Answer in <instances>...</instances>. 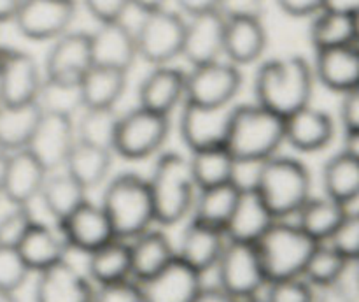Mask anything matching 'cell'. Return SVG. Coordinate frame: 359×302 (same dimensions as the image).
I'll return each mask as SVG.
<instances>
[{"instance_id":"39","label":"cell","mask_w":359,"mask_h":302,"mask_svg":"<svg viewBox=\"0 0 359 302\" xmlns=\"http://www.w3.org/2000/svg\"><path fill=\"white\" fill-rule=\"evenodd\" d=\"M188 160L193 172V179H195L198 190L231 183L235 157L226 146H214L191 151V157Z\"/></svg>"},{"instance_id":"13","label":"cell","mask_w":359,"mask_h":302,"mask_svg":"<svg viewBox=\"0 0 359 302\" xmlns=\"http://www.w3.org/2000/svg\"><path fill=\"white\" fill-rule=\"evenodd\" d=\"M42 81L41 67L30 53L4 46L0 55V104L35 102Z\"/></svg>"},{"instance_id":"34","label":"cell","mask_w":359,"mask_h":302,"mask_svg":"<svg viewBox=\"0 0 359 302\" xmlns=\"http://www.w3.org/2000/svg\"><path fill=\"white\" fill-rule=\"evenodd\" d=\"M128 72L91 65L81 79L83 107H116L126 91Z\"/></svg>"},{"instance_id":"25","label":"cell","mask_w":359,"mask_h":302,"mask_svg":"<svg viewBox=\"0 0 359 302\" xmlns=\"http://www.w3.org/2000/svg\"><path fill=\"white\" fill-rule=\"evenodd\" d=\"M273 221L276 218L272 216L259 193L256 190H244L238 195L237 206L224 227V235L228 241L256 244Z\"/></svg>"},{"instance_id":"42","label":"cell","mask_w":359,"mask_h":302,"mask_svg":"<svg viewBox=\"0 0 359 302\" xmlns=\"http://www.w3.org/2000/svg\"><path fill=\"white\" fill-rule=\"evenodd\" d=\"M37 102L44 112H56L74 118V114L83 109L81 83H65L44 77Z\"/></svg>"},{"instance_id":"9","label":"cell","mask_w":359,"mask_h":302,"mask_svg":"<svg viewBox=\"0 0 359 302\" xmlns=\"http://www.w3.org/2000/svg\"><path fill=\"white\" fill-rule=\"evenodd\" d=\"M214 269L217 270V287L238 301L258 297L269 284L256 244L249 242L226 241Z\"/></svg>"},{"instance_id":"54","label":"cell","mask_w":359,"mask_h":302,"mask_svg":"<svg viewBox=\"0 0 359 302\" xmlns=\"http://www.w3.org/2000/svg\"><path fill=\"white\" fill-rule=\"evenodd\" d=\"M193 302H241L221 287H202Z\"/></svg>"},{"instance_id":"6","label":"cell","mask_w":359,"mask_h":302,"mask_svg":"<svg viewBox=\"0 0 359 302\" xmlns=\"http://www.w3.org/2000/svg\"><path fill=\"white\" fill-rule=\"evenodd\" d=\"M318 242L297 223L276 220L256 242L266 281L287 280L304 274L309 256Z\"/></svg>"},{"instance_id":"52","label":"cell","mask_w":359,"mask_h":302,"mask_svg":"<svg viewBox=\"0 0 359 302\" xmlns=\"http://www.w3.org/2000/svg\"><path fill=\"white\" fill-rule=\"evenodd\" d=\"M314 302H356V297L342 281H337L333 284L316 288Z\"/></svg>"},{"instance_id":"30","label":"cell","mask_w":359,"mask_h":302,"mask_svg":"<svg viewBox=\"0 0 359 302\" xmlns=\"http://www.w3.org/2000/svg\"><path fill=\"white\" fill-rule=\"evenodd\" d=\"M39 102L7 105L0 104V150L7 153L25 150L41 122Z\"/></svg>"},{"instance_id":"17","label":"cell","mask_w":359,"mask_h":302,"mask_svg":"<svg viewBox=\"0 0 359 302\" xmlns=\"http://www.w3.org/2000/svg\"><path fill=\"white\" fill-rule=\"evenodd\" d=\"M69 249L91 253L116 237L112 225L100 204L86 200L63 221L56 223Z\"/></svg>"},{"instance_id":"56","label":"cell","mask_w":359,"mask_h":302,"mask_svg":"<svg viewBox=\"0 0 359 302\" xmlns=\"http://www.w3.org/2000/svg\"><path fill=\"white\" fill-rule=\"evenodd\" d=\"M326 9L340 11V13L356 14L359 11V0H326Z\"/></svg>"},{"instance_id":"63","label":"cell","mask_w":359,"mask_h":302,"mask_svg":"<svg viewBox=\"0 0 359 302\" xmlns=\"http://www.w3.org/2000/svg\"><path fill=\"white\" fill-rule=\"evenodd\" d=\"M241 302H265V301L259 297H251V298H244V301H241Z\"/></svg>"},{"instance_id":"2","label":"cell","mask_w":359,"mask_h":302,"mask_svg":"<svg viewBox=\"0 0 359 302\" xmlns=\"http://www.w3.org/2000/svg\"><path fill=\"white\" fill-rule=\"evenodd\" d=\"M100 206L118 239L132 241L156 223L149 183L135 172H121L109 179Z\"/></svg>"},{"instance_id":"35","label":"cell","mask_w":359,"mask_h":302,"mask_svg":"<svg viewBox=\"0 0 359 302\" xmlns=\"http://www.w3.org/2000/svg\"><path fill=\"white\" fill-rule=\"evenodd\" d=\"M112 167V151L76 140L63 169L86 190L104 185Z\"/></svg>"},{"instance_id":"36","label":"cell","mask_w":359,"mask_h":302,"mask_svg":"<svg viewBox=\"0 0 359 302\" xmlns=\"http://www.w3.org/2000/svg\"><path fill=\"white\" fill-rule=\"evenodd\" d=\"M238 195H241V190L233 183L200 188L193 204L191 220L224 232V227L237 206Z\"/></svg>"},{"instance_id":"10","label":"cell","mask_w":359,"mask_h":302,"mask_svg":"<svg viewBox=\"0 0 359 302\" xmlns=\"http://www.w3.org/2000/svg\"><path fill=\"white\" fill-rule=\"evenodd\" d=\"M242 72L226 58L193 67L186 72L184 102L200 105H231L242 88Z\"/></svg>"},{"instance_id":"26","label":"cell","mask_w":359,"mask_h":302,"mask_svg":"<svg viewBox=\"0 0 359 302\" xmlns=\"http://www.w3.org/2000/svg\"><path fill=\"white\" fill-rule=\"evenodd\" d=\"M226 241L223 230L191 220L182 232L177 256L203 274L216 267Z\"/></svg>"},{"instance_id":"57","label":"cell","mask_w":359,"mask_h":302,"mask_svg":"<svg viewBox=\"0 0 359 302\" xmlns=\"http://www.w3.org/2000/svg\"><path fill=\"white\" fill-rule=\"evenodd\" d=\"M21 0H0V23L13 21L18 13Z\"/></svg>"},{"instance_id":"53","label":"cell","mask_w":359,"mask_h":302,"mask_svg":"<svg viewBox=\"0 0 359 302\" xmlns=\"http://www.w3.org/2000/svg\"><path fill=\"white\" fill-rule=\"evenodd\" d=\"M175 2L188 16L207 13V11H217V6H219V0H175Z\"/></svg>"},{"instance_id":"33","label":"cell","mask_w":359,"mask_h":302,"mask_svg":"<svg viewBox=\"0 0 359 302\" xmlns=\"http://www.w3.org/2000/svg\"><path fill=\"white\" fill-rule=\"evenodd\" d=\"M347 214V206L328 195L311 197L298 211L297 225L316 242H326Z\"/></svg>"},{"instance_id":"51","label":"cell","mask_w":359,"mask_h":302,"mask_svg":"<svg viewBox=\"0 0 359 302\" xmlns=\"http://www.w3.org/2000/svg\"><path fill=\"white\" fill-rule=\"evenodd\" d=\"M279 9L293 18H312L325 9L326 0H276Z\"/></svg>"},{"instance_id":"28","label":"cell","mask_w":359,"mask_h":302,"mask_svg":"<svg viewBox=\"0 0 359 302\" xmlns=\"http://www.w3.org/2000/svg\"><path fill=\"white\" fill-rule=\"evenodd\" d=\"M16 249L32 273H41L67 260L69 246L60 230H53L49 225L34 221Z\"/></svg>"},{"instance_id":"50","label":"cell","mask_w":359,"mask_h":302,"mask_svg":"<svg viewBox=\"0 0 359 302\" xmlns=\"http://www.w3.org/2000/svg\"><path fill=\"white\" fill-rule=\"evenodd\" d=\"M340 122L344 130H359V86L342 93Z\"/></svg>"},{"instance_id":"12","label":"cell","mask_w":359,"mask_h":302,"mask_svg":"<svg viewBox=\"0 0 359 302\" xmlns=\"http://www.w3.org/2000/svg\"><path fill=\"white\" fill-rule=\"evenodd\" d=\"M235 105H200L184 102L179 118V132L189 151L226 146Z\"/></svg>"},{"instance_id":"38","label":"cell","mask_w":359,"mask_h":302,"mask_svg":"<svg viewBox=\"0 0 359 302\" xmlns=\"http://www.w3.org/2000/svg\"><path fill=\"white\" fill-rule=\"evenodd\" d=\"M325 195L339 200L344 206L359 199V162L340 151L323 167Z\"/></svg>"},{"instance_id":"18","label":"cell","mask_w":359,"mask_h":302,"mask_svg":"<svg viewBox=\"0 0 359 302\" xmlns=\"http://www.w3.org/2000/svg\"><path fill=\"white\" fill-rule=\"evenodd\" d=\"M91 62L98 67H109L128 72L137 55L135 32L123 20L98 23L90 34Z\"/></svg>"},{"instance_id":"61","label":"cell","mask_w":359,"mask_h":302,"mask_svg":"<svg viewBox=\"0 0 359 302\" xmlns=\"http://www.w3.org/2000/svg\"><path fill=\"white\" fill-rule=\"evenodd\" d=\"M354 18V34H356V42L359 44V11L356 14H353Z\"/></svg>"},{"instance_id":"45","label":"cell","mask_w":359,"mask_h":302,"mask_svg":"<svg viewBox=\"0 0 359 302\" xmlns=\"http://www.w3.org/2000/svg\"><path fill=\"white\" fill-rule=\"evenodd\" d=\"M34 221L35 218L28 206H14L7 211L4 216H0V246L18 248Z\"/></svg>"},{"instance_id":"48","label":"cell","mask_w":359,"mask_h":302,"mask_svg":"<svg viewBox=\"0 0 359 302\" xmlns=\"http://www.w3.org/2000/svg\"><path fill=\"white\" fill-rule=\"evenodd\" d=\"M83 4L97 23L123 20L132 7V0H83Z\"/></svg>"},{"instance_id":"31","label":"cell","mask_w":359,"mask_h":302,"mask_svg":"<svg viewBox=\"0 0 359 302\" xmlns=\"http://www.w3.org/2000/svg\"><path fill=\"white\" fill-rule=\"evenodd\" d=\"M88 190L81 183H77L65 169L49 172L42 185L41 195L44 209L51 214L56 223L65 220L69 214H72L81 204L88 200Z\"/></svg>"},{"instance_id":"43","label":"cell","mask_w":359,"mask_h":302,"mask_svg":"<svg viewBox=\"0 0 359 302\" xmlns=\"http://www.w3.org/2000/svg\"><path fill=\"white\" fill-rule=\"evenodd\" d=\"M265 288V302H314L316 297V288L304 276L270 281Z\"/></svg>"},{"instance_id":"41","label":"cell","mask_w":359,"mask_h":302,"mask_svg":"<svg viewBox=\"0 0 359 302\" xmlns=\"http://www.w3.org/2000/svg\"><path fill=\"white\" fill-rule=\"evenodd\" d=\"M349 263V260L337 251L330 242H318L312 255L309 256L302 276L314 288H321L342 281Z\"/></svg>"},{"instance_id":"29","label":"cell","mask_w":359,"mask_h":302,"mask_svg":"<svg viewBox=\"0 0 359 302\" xmlns=\"http://www.w3.org/2000/svg\"><path fill=\"white\" fill-rule=\"evenodd\" d=\"M132 255V276L137 281H146L177 256L167 234L154 228H147L130 242Z\"/></svg>"},{"instance_id":"58","label":"cell","mask_w":359,"mask_h":302,"mask_svg":"<svg viewBox=\"0 0 359 302\" xmlns=\"http://www.w3.org/2000/svg\"><path fill=\"white\" fill-rule=\"evenodd\" d=\"M168 0H132V7H137L140 13H149V11L167 7Z\"/></svg>"},{"instance_id":"3","label":"cell","mask_w":359,"mask_h":302,"mask_svg":"<svg viewBox=\"0 0 359 302\" xmlns=\"http://www.w3.org/2000/svg\"><path fill=\"white\" fill-rule=\"evenodd\" d=\"M286 143L284 118L255 104L235 105L226 147L237 160L265 162Z\"/></svg>"},{"instance_id":"22","label":"cell","mask_w":359,"mask_h":302,"mask_svg":"<svg viewBox=\"0 0 359 302\" xmlns=\"http://www.w3.org/2000/svg\"><path fill=\"white\" fill-rule=\"evenodd\" d=\"M284 137L293 150L316 153L333 140L335 122L326 111L309 104L284 118Z\"/></svg>"},{"instance_id":"5","label":"cell","mask_w":359,"mask_h":302,"mask_svg":"<svg viewBox=\"0 0 359 302\" xmlns=\"http://www.w3.org/2000/svg\"><path fill=\"white\" fill-rule=\"evenodd\" d=\"M256 192L276 220H287L312 197L311 172L297 158L273 155L262 164Z\"/></svg>"},{"instance_id":"40","label":"cell","mask_w":359,"mask_h":302,"mask_svg":"<svg viewBox=\"0 0 359 302\" xmlns=\"http://www.w3.org/2000/svg\"><path fill=\"white\" fill-rule=\"evenodd\" d=\"M309 37L316 51L356 42L353 14L325 7L312 16Z\"/></svg>"},{"instance_id":"49","label":"cell","mask_w":359,"mask_h":302,"mask_svg":"<svg viewBox=\"0 0 359 302\" xmlns=\"http://www.w3.org/2000/svg\"><path fill=\"white\" fill-rule=\"evenodd\" d=\"M266 0H219L217 11L226 20H238V18H255L262 20L265 14Z\"/></svg>"},{"instance_id":"32","label":"cell","mask_w":359,"mask_h":302,"mask_svg":"<svg viewBox=\"0 0 359 302\" xmlns=\"http://www.w3.org/2000/svg\"><path fill=\"white\" fill-rule=\"evenodd\" d=\"M88 277L95 284H107L132 276L130 242L114 237L95 251L88 253Z\"/></svg>"},{"instance_id":"47","label":"cell","mask_w":359,"mask_h":302,"mask_svg":"<svg viewBox=\"0 0 359 302\" xmlns=\"http://www.w3.org/2000/svg\"><path fill=\"white\" fill-rule=\"evenodd\" d=\"M91 302H144L142 287L139 281L121 280L107 284H97Z\"/></svg>"},{"instance_id":"4","label":"cell","mask_w":359,"mask_h":302,"mask_svg":"<svg viewBox=\"0 0 359 302\" xmlns=\"http://www.w3.org/2000/svg\"><path fill=\"white\" fill-rule=\"evenodd\" d=\"M153 197L154 221L165 227L184 220L198 193L189 160L179 153H163L147 179Z\"/></svg>"},{"instance_id":"1","label":"cell","mask_w":359,"mask_h":302,"mask_svg":"<svg viewBox=\"0 0 359 302\" xmlns=\"http://www.w3.org/2000/svg\"><path fill=\"white\" fill-rule=\"evenodd\" d=\"M314 83V69L304 56L290 55L266 60L256 70V102L286 118L311 104Z\"/></svg>"},{"instance_id":"21","label":"cell","mask_w":359,"mask_h":302,"mask_svg":"<svg viewBox=\"0 0 359 302\" xmlns=\"http://www.w3.org/2000/svg\"><path fill=\"white\" fill-rule=\"evenodd\" d=\"M37 274L35 302H91L93 283L67 260Z\"/></svg>"},{"instance_id":"44","label":"cell","mask_w":359,"mask_h":302,"mask_svg":"<svg viewBox=\"0 0 359 302\" xmlns=\"http://www.w3.org/2000/svg\"><path fill=\"white\" fill-rule=\"evenodd\" d=\"M30 273L16 248L0 246V290L16 294L27 283Z\"/></svg>"},{"instance_id":"27","label":"cell","mask_w":359,"mask_h":302,"mask_svg":"<svg viewBox=\"0 0 359 302\" xmlns=\"http://www.w3.org/2000/svg\"><path fill=\"white\" fill-rule=\"evenodd\" d=\"M269 44V34L262 20L255 18H238L226 20L224 30L223 58L237 67L251 65L258 62Z\"/></svg>"},{"instance_id":"24","label":"cell","mask_w":359,"mask_h":302,"mask_svg":"<svg viewBox=\"0 0 359 302\" xmlns=\"http://www.w3.org/2000/svg\"><path fill=\"white\" fill-rule=\"evenodd\" d=\"M314 76L319 83L337 93H346L359 86V44L337 46L316 51Z\"/></svg>"},{"instance_id":"8","label":"cell","mask_w":359,"mask_h":302,"mask_svg":"<svg viewBox=\"0 0 359 302\" xmlns=\"http://www.w3.org/2000/svg\"><path fill=\"white\" fill-rule=\"evenodd\" d=\"M168 133V116L137 105L119 118L114 151L126 160H146L161 150Z\"/></svg>"},{"instance_id":"46","label":"cell","mask_w":359,"mask_h":302,"mask_svg":"<svg viewBox=\"0 0 359 302\" xmlns=\"http://www.w3.org/2000/svg\"><path fill=\"white\" fill-rule=\"evenodd\" d=\"M326 242L342 253L349 262L359 258V211H347L344 220Z\"/></svg>"},{"instance_id":"23","label":"cell","mask_w":359,"mask_h":302,"mask_svg":"<svg viewBox=\"0 0 359 302\" xmlns=\"http://www.w3.org/2000/svg\"><path fill=\"white\" fill-rule=\"evenodd\" d=\"M139 105L160 114L170 116L186 97V72L177 67L156 65L140 81Z\"/></svg>"},{"instance_id":"11","label":"cell","mask_w":359,"mask_h":302,"mask_svg":"<svg viewBox=\"0 0 359 302\" xmlns=\"http://www.w3.org/2000/svg\"><path fill=\"white\" fill-rule=\"evenodd\" d=\"M76 14V0H21L13 21L23 37L55 41L70 30Z\"/></svg>"},{"instance_id":"62","label":"cell","mask_w":359,"mask_h":302,"mask_svg":"<svg viewBox=\"0 0 359 302\" xmlns=\"http://www.w3.org/2000/svg\"><path fill=\"white\" fill-rule=\"evenodd\" d=\"M354 263H356V273H354V280H356V290H358V295H359V258L354 260Z\"/></svg>"},{"instance_id":"14","label":"cell","mask_w":359,"mask_h":302,"mask_svg":"<svg viewBox=\"0 0 359 302\" xmlns=\"http://www.w3.org/2000/svg\"><path fill=\"white\" fill-rule=\"evenodd\" d=\"M76 140V123L72 116L42 111L41 122L27 150L44 165L46 171L53 172L63 169Z\"/></svg>"},{"instance_id":"19","label":"cell","mask_w":359,"mask_h":302,"mask_svg":"<svg viewBox=\"0 0 359 302\" xmlns=\"http://www.w3.org/2000/svg\"><path fill=\"white\" fill-rule=\"evenodd\" d=\"M139 283L144 302H193L203 287L202 274L179 256L160 273Z\"/></svg>"},{"instance_id":"37","label":"cell","mask_w":359,"mask_h":302,"mask_svg":"<svg viewBox=\"0 0 359 302\" xmlns=\"http://www.w3.org/2000/svg\"><path fill=\"white\" fill-rule=\"evenodd\" d=\"M119 118L116 107H83L76 123L77 140L114 153Z\"/></svg>"},{"instance_id":"20","label":"cell","mask_w":359,"mask_h":302,"mask_svg":"<svg viewBox=\"0 0 359 302\" xmlns=\"http://www.w3.org/2000/svg\"><path fill=\"white\" fill-rule=\"evenodd\" d=\"M48 174L44 165L27 147L9 153L0 195L6 197L13 206H30V202L41 195Z\"/></svg>"},{"instance_id":"16","label":"cell","mask_w":359,"mask_h":302,"mask_svg":"<svg viewBox=\"0 0 359 302\" xmlns=\"http://www.w3.org/2000/svg\"><path fill=\"white\" fill-rule=\"evenodd\" d=\"M224 30L226 18L219 11H207L189 16L186 21L181 56L188 60L191 67L223 58Z\"/></svg>"},{"instance_id":"15","label":"cell","mask_w":359,"mask_h":302,"mask_svg":"<svg viewBox=\"0 0 359 302\" xmlns=\"http://www.w3.org/2000/svg\"><path fill=\"white\" fill-rule=\"evenodd\" d=\"M51 42L44 60V77L65 83H81L84 74L93 65L90 34L69 30Z\"/></svg>"},{"instance_id":"55","label":"cell","mask_w":359,"mask_h":302,"mask_svg":"<svg viewBox=\"0 0 359 302\" xmlns=\"http://www.w3.org/2000/svg\"><path fill=\"white\" fill-rule=\"evenodd\" d=\"M342 151L359 162V130H346Z\"/></svg>"},{"instance_id":"59","label":"cell","mask_w":359,"mask_h":302,"mask_svg":"<svg viewBox=\"0 0 359 302\" xmlns=\"http://www.w3.org/2000/svg\"><path fill=\"white\" fill-rule=\"evenodd\" d=\"M7 162H9V153L0 150V186H2L4 176H6V171H7Z\"/></svg>"},{"instance_id":"60","label":"cell","mask_w":359,"mask_h":302,"mask_svg":"<svg viewBox=\"0 0 359 302\" xmlns=\"http://www.w3.org/2000/svg\"><path fill=\"white\" fill-rule=\"evenodd\" d=\"M0 302H20V301H18L16 295L11 294V291L0 290Z\"/></svg>"},{"instance_id":"7","label":"cell","mask_w":359,"mask_h":302,"mask_svg":"<svg viewBox=\"0 0 359 302\" xmlns=\"http://www.w3.org/2000/svg\"><path fill=\"white\" fill-rule=\"evenodd\" d=\"M186 20L175 11L161 9L142 13L135 32L137 55L151 65H168L181 56Z\"/></svg>"},{"instance_id":"64","label":"cell","mask_w":359,"mask_h":302,"mask_svg":"<svg viewBox=\"0 0 359 302\" xmlns=\"http://www.w3.org/2000/svg\"><path fill=\"white\" fill-rule=\"evenodd\" d=\"M2 49H4V46H2V44H0V55H2Z\"/></svg>"}]
</instances>
